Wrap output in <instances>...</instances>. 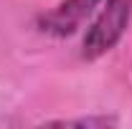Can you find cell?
<instances>
[{
  "mask_svg": "<svg viewBox=\"0 0 132 129\" xmlns=\"http://www.w3.org/2000/svg\"><path fill=\"white\" fill-rule=\"evenodd\" d=\"M130 15H132V0H107L104 8L99 10L97 20L84 35L81 56L86 61H94L99 56H104L107 51H112L127 31Z\"/></svg>",
  "mask_w": 132,
  "mask_h": 129,
  "instance_id": "1",
  "label": "cell"
},
{
  "mask_svg": "<svg viewBox=\"0 0 132 129\" xmlns=\"http://www.w3.org/2000/svg\"><path fill=\"white\" fill-rule=\"evenodd\" d=\"M99 3L102 0H64L38 20V28L56 38L74 35L84 25V20H89V15L94 13Z\"/></svg>",
  "mask_w": 132,
  "mask_h": 129,
  "instance_id": "2",
  "label": "cell"
},
{
  "mask_svg": "<svg viewBox=\"0 0 132 129\" xmlns=\"http://www.w3.org/2000/svg\"><path fill=\"white\" fill-rule=\"evenodd\" d=\"M59 124H79V127H107V124H114V119H107V116H86V119H69V122H59Z\"/></svg>",
  "mask_w": 132,
  "mask_h": 129,
  "instance_id": "3",
  "label": "cell"
}]
</instances>
